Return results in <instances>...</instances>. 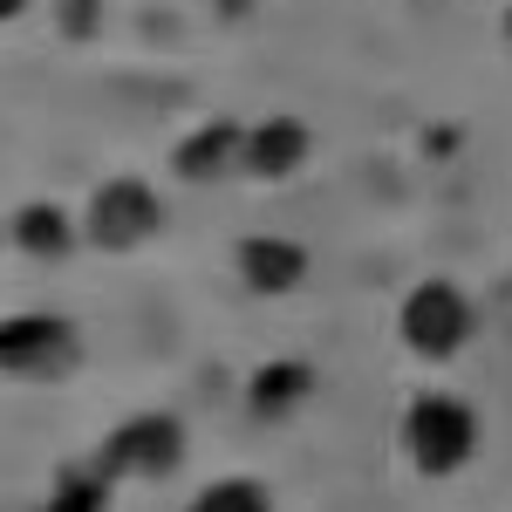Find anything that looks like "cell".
I'll list each match as a JSON object with an SVG mask.
<instances>
[{
	"label": "cell",
	"instance_id": "obj_1",
	"mask_svg": "<svg viewBox=\"0 0 512 512\" xmlns=\"http://www.w3.org/2000/svg\"><path fill=\"white\" fill-rule=\"evenodd\" d=\"M403 458L417 465V478H458L478 458V410L451 390H424L403 403Z\"/></svg>",
	"mask_w": 512,
	"mask_h": 512
},
{
	"label": "cell",
	"instance_id": "obj_2",
	"mask_svg": "<svg viewBox=\"0 0 512 512\" xmlns=\"http://www.w3.org/2000/svg\"><path fill=\"white\" fill-rule=\"evenodd\" d=\"M396 335H403V349L424 355V362H451V355L472 349L478 335V308L472 294L458 287V280H417L410 294H403V308H396Z\"/></svg>",
	"mask_w": 512,
	"mask_h": 512
},
{
	"label": "cell",
	"instance_id": "obj_3",
	"mask_svg": "<svg viewBox=\"0 0 512 512\" xmlns=\"http://www.w3.org/2000/svg\"><path fill=\"white\" fill-rule=\"evenodd\" d=\"M82 362V328L69 315H0V376L7 383H62Z\"/></svg>",
	"mask_w": 512,
	"mask_h": 512
},
{
	"label": "cell",
	"instance_id": "obj_4",
	"mask_svg": "<svg viewBox=\"0 0 512 512\" xmlns=\"http://www.w3.org/2000/svg\"><path fill=\"white\" fill-rule=\"evenodd\" d=\"M164 233V198L144 178H103L82 205V239L96 253H137Z\"/></svg>",
	"mask_w": 512,
	"mask_h": 512
},
{
	"label": "cell",
	"instance_id": "obj_5",
	"mask_svg": "<svg viewBox=\"0 0 512 512\" xmlns=\"http://www.w3.org/2000/svg\"><path fill=\"white\" fill-rule=\"evenodd\" d=\"M185 451H192V437L185 424L171 417V410H137V417H123L117 431L103 437V451H96V465L110 478H137V485H158L185 465Z\"/></svg>",
	"mask_w": 512,
	"mask_h": 512
},
{
	"label": "cell",
	"instance_id": "obj_6",
	"mask_svg": "<svg viewBox=\"0 0 512 512\" xmlns=\"http://www.w3.org/2000/svg\"><path fill=\"white\" fill-rule=\"evenodd\" d=\"M233 267H239V287L260 294V301H280L308 280V246L287 233H246L233 246Z\"/></svg>",
	"mask_w": 512,
	"mask_h": 512
},
{
	"label": "cell",
	"instance_id": "obj_7",
	"mask_svg": "<svg viewBox=\"0 0 512 512\" xmlns=\"http://www.w3.org/2000/svg\"><path fill=\"white\" fill-rule=\"evenodd\" d=\"M239 151H246V123L205 117L171 144V178L178 185H219L226 171H239Z\"/></svg>",
	"mask_w": 512,
	"mask_h": 512
},
{
	"label": "cell",
	"instance_id": "obj_8",
	"mask_svg": "<svg viewBox=\"0 0 512 512\" xmlns=\"http://www.w3.org/2000/svg\"><path fill=\"white\" fill-rule=\"evenodd\" d=\"M308 158H315V130H308L301 117H260V123H246V151H239V171H246V178L280 185V178H294Z\"/></svg>",
	"mask_w": 512,
	"mask_h": 512
},
{
	"label": "cell",
	"instance_id": "obj_9",
	"mask_svg": "<svg viewBox=\"0 0 512 512\" xmlns=\"http://www.w3.org/2000/svg\"><path fill=\"white\" fill-rule=\"evenodd\" d=\"M308 396H315V362H308V355H274V362H260V369L246 376V417L287 424Z\"/></svg>",
	"mask_w": 512,
	"mask_h": 512
},
{
	"label": "cell",
	"instance_id": "obj_10",
	"mask_svg": "<svg viewBox=\"0 0 512 512\" xmlns=\"http://www.w3.org/2000/svg\"><path fill=\"white\" fill-rule=\"evenodd\" d=\"M7 239H14V253H28V260H41V267H55V260H69V253H76L82 226L55 205V198H28V205H14Z\"/></svg>",
	"mask_w": 512,
	"mask_h": 512
},
{
	"label": "cell",
	"instance_id": "obj_11",
	"mask_svg": "<svg viewBox=\"0 0 512 512\" xmlns=\"http://www.w3.org/2000/svg\"><path fill=\"white\" fill-rule=\"evenodd\" d=\"M110 492H117V478L103 465H62L55 485H48V499H41V512H110Z\"/></svg>",
	"mask_w": 512,
	"mask_h": 512
},
{
	"label": "cell",
	"instance_id": "obj_12",
	"mask_svg": "<svg viewBox=\"0 0 512 512\" xmlns=\"http://www.w3.org/2000/svg\"><path fill=\"white\" fill-rule=\"evenodd\" d=\"M185 512H274V492L260 478H212V485L192 492Z\"/></svg>",
	"mask_w": 512,
	"mask_h": 512
},
{
	"label": "cell",
	"instance_id": "obj_13",
	"mask_svg": "<svg viewBox=\"0 0 512 512\" xmlns=\"http://www.w3.org/2000/svg\"><path fill=\"white\" fill-rule=\"evenodd\" d=\"M21 14H28V0H0V28H7V21H21Z\"/></svg>",
	"mask_w": 512,
	"mask_h": 512
},
{
	"label": "cell",
	"instance_id": "obj_14",
	"mask_svg": "<svg viewBox=\"0 0 512 512\" xmlns=\"http://www.w3.org/2000/svg\"><path fill=\"white\" fill-rule=\"evenodd\" d=\"M506 41H512V0H506Z\"/></svg>",
	"mask_w": 512,
	"mask_h": 512
}]
</instances>
